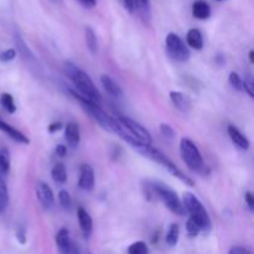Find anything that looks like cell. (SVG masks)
<instances>
[{
    "mask_svg": "<svg viewBox=\"0 0 254 254\" xmlns=\"http://www.w3.org/2000/svg\"><path fill=\"white\" fill-rule=\"evenodd\" d=\"M64 69H66L67 76H68L69 78H71V81L73 82L74 87H76V89L78 91V93L81 94V96L86 97V98L101 104V92H99V89L97 88L96 84L93 83L91 77H89L86 72L82 71L79 67L71 64V62H66V64H64Z\"/></svg>",
    "mask_w": 254,
    "mask_h": 254,
    "instance_id": "6da1fadb",
    "label": "cell"
},
{
    "mask_svg": "<svg viewBox=\"0 0 254 254\" xmlns=\"http://www.w3.org/2000/svg\"><path fill=\"white\" fill-rule=\"evenodd\" d=\"M135 150L138 151V153H140L141 155L145 156V158H149V159H151L153 161H155V163L160 164V165L164 166V168H165L166 170L171 174V175H174L175 178H178L179 180H181L183 183H185L186 185L193 186V184H195L192 180H191V178H189L188 175H185V174H184L183 171H181L180 169H179L178 166H176L175 164H174L173 161H171L170 159L165 155V154H163L160 150H158V149L153 148L150 144H149V145L148 144H140V145H139Z\"/></svg>",
    "mask_w": 254,
    "mask_h": 254,
    "instance_id": "7a4b0ae2",
    "label": "cell"
},
{
    "mask_svg": "<svg viewBox=\"0 0 254 254\" xmlns=\"http://www.w3.org/2000/svg\"><path fill=\"white\" fill-rule=\"evenodd\" d=\"M181 201L186 212H189L190 217L200 226L201 232H210L212 228V222L201 201L192 192H184Z\"/></svg>",
    "mask_w": 254,
    "mask_h": 254,
    "instance_id": "3957f363",
    "label": "cell"
},
{
    "mask_svg": "<svg viewBox=\"0 0 254 254\" xmlns=\"http://www.w3.org/2000/svg\"><path fill=\"white\" fill-rule=\"evenodd\" d=\"M150 189V193L156 195V197L160 198L164 202V205L169 208L173 213L178 216H184L185 215V207L183 205V201L179 197L178 193L173 190L171 188H169L168 185L163 183H159V181H154L150 185L148 186Z\"/></svg>",
    "mask_w": 254,
    "mask_h": 254,
    "instance_id": "277c9868",
    "label": "cell"
},
{
    "mask_svg": "<svg viewBox=\"0 0 254 254\" xmlns=\"http://www.w3.org/2000/svg\"><path fill=\"white\" fill-rule=\"evenodd\" d=\"M69 93L73 96L74 99L79 102V104L82 106V108L99 124L103 129H106L107 131H111L113 130V117L108 116L103 109L99 107L98 103L96 102L91 101V99L86 98V97L81 96L78 92H74V91H69Z\"/></svg>",
    "mask_w": 254,
    "mask_h": 254,
    "instance_id": "5b68a950",
    "label": "cell"
},
{
    "mask_svg": "<svg viewBox=\"0 0 254 254\" xmlns=\"http://www.w3.org/2000/svg\"><path fill=\"white\" fill-rule=\"evenodd\" d=\"M180 154L186 165L193 171L201 173L203 170V159L196 144L189 138H183L180 140Z\"/></svg>",
    "mask_w": 254,
    "mask_h": 254,
    "instance_id": "8992f818",
    "label": "cell"
},
{
    "mask_svg": "<svg viewBox=\"0 0 254 254\" xmlns=\"http://www.w3.org/2000/svg\"><path fill=\"white\" fill-rule=\"evenodd\" d=\"M117 121L119 122L122 127L130 134L133 138H135L136 140H139L143 144H151V135L148 131V129H145V127L141 126L138 122L133 121L129 117L123 116V114H117L116 117Z\"/></svg>",
    "mask_w": 254,
    "mask_h": 254,
    "instance_id": "52a82bcc",
    "label": "cell"
},
{
    "mask_svg": "<svg viewBox=\"0 0 254 254\" xmlns=\"http://www.w3.org/2000/svg\"><path fill=\"white\" fill-rule=\"evenodd\" d=\"M166 51L175 61L186 62L190 59V50L179 35L170 32L165 40Z\"/></svg>",
    "mask_w": 254,
    "mask_h": 254,
    "instance_id": "ba28073f",
    "label": "cell"
},
{
    "mask_svg": "<svg viewBox=\"0 0 254 254\" xmlns=\"http://www.w3.org/2000/svg\"><path fill=\"white\" fill-rule=\"evenodd\" d=\"M35 191H36L37 200L41 203L42 207L49 210V208H51L52 206H54V192H52L51 188H50L46 183L39 181V183L36 184V186H35Z\"/></svg>",
    "mask_w": 254,
    "mask_h": 254,
    "instance_id": "9c48e42d",
    "label": "cell"
},
{
    "mask_svg": "<svg viewBox=\"0 0 254 254\" xmlns=\"http://www.w3.org/2000/svg\"><path fill=\"white\" fill-rule=\"evenodd\" d=\"M56 243L61 254H76L77 250L67 228H61L56 235Z\"/></svg>",
    "mask_w": 254,
    "mask_h": 254,
    "instance_id": "30bf717a",
    "label": "cell"
},
{
    "mask_svg": "<svg viewBox=\"0 0 254 254\" xmlns=\"http://www.w3.org/2000/svg\"><path fill=\"white\" fill-rule=\"evenodd\" d=\"M78 188L81 190L92 191L94 189V171L91 165L83 164L79 169V179H78Z\"/></svg>",
    "mask_w": 254,
    "mask_h": 254,
    "instance_id": "8fae6325",
    "label": "cell"
},
{
    "mask_svg": "<svg viewBox=\"0 0 254 254\" xmlns=\"http://www.w3.org/2000/svg\"><path fill=\"white\" fill-rule=\"evenodd\" d=\"M77 217H78V223L79 228L82 231V235H83V237L86 240H88L92 235V231H93V221H92V217L83 207H79L77 210Z\"/></svg>",
    "mask_w": 254,
    "mask_h": 254,
    "instance_id": "7c38bea8",
    "label": "cell"
},
{
    "mask_svg": "<svg viewBox=\"0 0 254 254\" xmlns=\"http://www.w3.org/2000/svg\"><path fill=\"white\" fill-rule=\"evenodd\" d=\"M64 138H66L67 145L71 146V148H77L79 145V141H81L78 124L74 123V122L67 124L66 129H64Z\"/></svg>",
    "mask_w": 254,
    "mask_h": 254,
    "instance_id": "4fadbf2b",
    "label": "cell"
},
{
    "mask_svg": "<svg viewBox=\"0 0 254 254\" xmlns=\"http://www.w3.org/2000/svg\"><path fill=\"white\" fill-rule=\"evenodd\" d=\"M0 130H1L2 133L7 134L12 140L17 141V143L26 144V145L30 143L29 138H27L25 134H22L21 131L17 130L16 128H14V127H11L10 124H7L6 122L1 121V119H0Z\"/></svg>",
    "mask_w": 254,
    "mask_h": 254,
    "instance_id": "5bb4252c",
    "label": "cell"
},
{
    "mask_svg": "<svg viewBox=\"0 0 254 254\" xmlns=\"http://www.w3.org/2000/svg\"><path fill=\"white\" fill-rule=\"evenodd\" d=\"M170 99L174 106L181 112H189L191 109V99L185 93L179 91L170 92Z\"/></svg>",
    "mask_w": 254,
    "mask_h": 254,
    "instance_id": "9a60e30c",
    "label": "cell"
},
{
    "mask_svg": "<svg viewBox=\"0 0 254 254\" xmlns=\"http://www.w3.org/2000/svg\"><path fill=\"white\" fill-rule=\"evenodd\" d=\"M227 131H228V135H230L231 140L233 141V144H235V145H237L238 148L242 149V150H248V149H250L251 143H250V140L247 139V136L243 135V134L241 133V131L238 130L235 126H228Z\"/></svg>",
    "mask_w": 254,
    "mask_h": 254,
    "instance_id": "2e32d148",
    "label": "cell"
},
{
    "mask_svg": "<svg viewBox=\"0 0 254 254\" xmlns=\"http://www.w3.org/2000/svg\"><path fill=\"white\" fill-rule=\"evenodd\" d=\"M101 83L102 86H103L104 91H106L109 96L114 97V98H122V97H123V91H122V88L118 86V83H116L109 76L103 74V76L101 77Z\"/></svg>",
    "mask_w": 254,
    "mask_h": 254,
    "instance_id": "e0dca14e",
    "label": "cell"
},
{
    "mask_svg": "<svg viewBox=\"0 0 254 254\" xmlns=\"http://www.w3.org/2000/svg\"><path fill=\"white\" fill-rule=\"evenodd\" d=\"M192 15L198 20H207L211 16V7L205 0H196L192 4Z\"/></svg>",
    "mask_w": 254,
    "mask_h": 254,
    "instance_id": "ac0fdd59",
    "label": "cell"
},
{
    "mask_svg": "<svg viewBox=\"0 0 254 254\" xmlns=\"http://www.w3.org/2000/svg\"><path fill=\"white\" fill-rule=\"evenodd\" d=\"M186 41H188L189 46L193 50H201L203 47L202 34L197 29L189 30L188 35H186Z\"/></svg>",
    "mask_w": 254,
    "mask_h": 254,
    "instance_id": "d6986e66",
    "label": "cell"
},
{
    "mask_svg": "<svg viewBox=\"0 0 254 254\" xmlns=\"http://www.w3.org/2000/svg\"><path fill=\"white\" fill-rule=\"evenodd\" d=\"M51 176L54 179L55 183L57 184H64L67 181V171L66 168L62 163H57L55 164L54 168L51 170Z\"/></svg>",
    "mask_w": 254,
    "mask_h": 254,
    "instance_id": "ffe728a7",
    "label": "cell"
},
{
    "mask_svg": "<svg viewBox=\"0 0 254 254\" xmlns=\"http://www.w3.org/2000/svg\"><path fill=\"white\" fill-rule=\"evenodd\" d=\"M84 37H86V44L88 50L91 51V54L96 55L98 51V42H97V36L96 32L92 30V27L87 26L84 29Z\"/></svg>",
    "mask_w": 254,
    "mask_h": 254,
    "instance_id": "44dd1931",
    "label": "cell"
},
{
    "mask_svg": "<svg viewBox=\"0 0 254 254\" xmlns=\"http://www.w3.org/2000/svg\"><path fill=\"white\" fill-rule=\"evenodd\" d=\"M179 237H180V227L176 223H173L169 227L168 233L165 236V242L169 247H175L179 242Z\"/></svg>",
    "mask_w": 254,
    "mask_h": 254,
    "instance_id": "7402d4cb",
    "label": "cell"
},
{
    "mask_svg": "<svg viewBox=\"0 0 254 254\" xmlns=\"http://www.w3.org/2000/svg\"><path fill=\"white\" fill-rule=\"evenodd\" d=\"M10 171V154L5 148L0 149V176H6Z\"/></svg>",
    "mask_w": 254,
    "mask_h": 254,
    "instance_id": "603a6c76",
    "label": "cell"
},
{
    "mask_svg": "<svg viewBox=\"0 0 254 254\" xmlns=\"http://www.w3.org/2000/svg\"><path fill=\"white\" fill-rule=\"evenodd\" d=\"M0 104L7 113L12 114L16 112V104L14 102V97L10 93H1L0 96Z\"/></svg>",
    "mask_w": 254,
    "mask_h": 254,
    "instance_id": "cb8c5ba5",
    "label": "cell"
},
{
    "mask_svg": "<svg viewBox=\"0 0 254 254\" xmlns=\"http://www.w3.org/2000/svg\"><path fill=\"white\" fill-rule=\"evenodd\" d=\"M9 206V190L5 181L0 178V211H5Z\"/></svg>",
    "mask_w": 254,
    "mask_h": 254,
    "instance_id": "d4e9b609",
    "label": "cell"
},
{
    "mask_svg": "<svg viewBox=\"0 0 254 254\" xmlns=\"http://www.w3.org/2000/svg\"><path fill=\"white\" fill-rule=\"evenodd\" d=\"M134 5L139 10L141 16L149 19V16H150V0H134Z\"/></svg>",
    "mask_w": 254,
    "mask_h": 254,
    "instance_id": "484cf974",
    "label": "cell"
},
{
    "mask_svg": "<svg viewBox=\"0 0 254 254\" xmlns=\"http://www.w3.org/2000/svg\"><path fill=\"white\" fill-rule=\"evenodd\" d=\"M128 254H149L148 246H146V243L143 242V241L134 242L133 245L129 246Z\"/></svg>",
    "mask_w": 254,
    "mask_h": 254,
    "instance_id": "4316f807",
    "label": "cell"
},
{
    "mask_svg": "<svg viewBox=\"0 0 254 254\" xmlns=\"http://www.w3.org/2000/svg\"><path fill=\"white\" fill-rule=\"evenodd\" d=\"M59 202H60V205L62 206V208H64V210H69V208H71L72 197H71V195L68 193V191H66V190L60 191Z\"/></svg>",
    "mask_w": 254,
    "mask_h": 254,
    "instance_id": "83f0119b",
    "label": "cell"
},
{
    "mask_svg": "<svg viewBox=\"0 0 254 254\" xmlns=\"http://www.w3.org/2000/svg\"><path fill=\"white\" fill-rule=\"evenodd\" d=\"M228 81H230V84L236 91H243V79L237 72H231Z\"/></svg>",
    "mask_w": 254,
    "mask_h": 254,
    "instance_id": "f1b7e54d",
    "label": "cell"
},
{
    "mask_svg": "<svg viewBox=\"0 0 254 254\" xmlns=\"http://www.w3.org/2000/svg\"><path fill=\"white\" fill-rule=\"evenodd\" d=\"M186 231H188V235L190 236V237H196V236L201 232V228L200 226L190 217L188 220V222H186Z\"/></svg>",
    "mask_w": 254,
    "mask_h": 254,
    "instance_id": "f546056e",
    "label": "cell"
},
{
    "mask_svg": "<svg viewBox=\"0 0 254 254\" xmlns=\"http://www.w3.org/2000/svg\"><path fill=\"white\" fill-rule=\"evenodd\" d=\"M253 87H254V83H253L252 76H251V74H247V76L245 77V79H243V89L247 92L248 96H250L251 98H253L254 97Z\"/></svg>",
    "mask_w": 254,
    "mask_h": 254,
    "instance_id": "4dcf8cb0",
    "label": "cell"
},
{
    "mask_svg": "<svg viewBox=\"0 0 254 254\" xmlns=\"http://www.w3.org/2000/svg\"><path fill=\"white\" fill-rule=\"evenodd\" d=\"M160 133L164 138H168V139H173L175 136V130L173 129V127L170 124H166V123H161L160 124Z\"/></svg>",
    "mask_w": 254,
    "mask_h": 254,
    "instance_id": "1f68e13d",
    "label": "cell"
},
{
    "mask_svg": "<svg viewBox=\"0 0 254 254\" xmlns=\"http://www.w3.org/2000/svg\"><path fill=\"white\" fill-rule=\"evenodd\" d=\"M16 57V51L14 49H7L0 54V61L1 62H10Z\"/></svg>",
    "mask_w": 254,
    "mask_h": 254,
    "instance_id": "d6a6232c",
    "label": "cell"
},
{
    "mask_svg": "<svg viewBox=\"0 0 254 254\" xmlns=\"http://www.w3.org/2000/svg\"><path fill=\"white\" fill-rule=\"evenodd\" d=\"M122 4H123L124 9H126L129 14H133L134 10H135L134 0H122Z\"/></svg>",
    "mask_w": 254,
    "mask_h": 254,
    "instance_id": "836d02e7",
    "label": "cell"
},
{
    "mask_svg": "<svg viewBox=\"0 0 254 254\" xmlns=\"http://www.w3.org/2000/svg\"><path fill=\"white\" fill-rule=\"evenodd\" d=\"M245 200H246V203H247L248 208H250V211H253L254 210V197L252 195V192H246L245 195Z\"/></svg>",
    "mask_w": 254,
    "mask_h": 254,
    "instance_id": "e575fe53",
    "label": "cell"
},
{
    "mask_svg": "<svg viewBox=\"0 0 254 254\" xmlns=\"http://www.w3.org/2000/svg\"><path fill=\"white\" fill-rule=\"evenodd\" d=\"M228 254H252V253H251L248 250H246V248L240 247V246H235V247L231 248L230 253Z\"/></svg>",
    "mask_w": 254,
    "mask_h": 254,
    "instance_id": "d590c367",
    "label": "cell"
},
{
    "mask_svg": "<svg viewBox=\"0 0 254 254\" xmlns=\"http://www.w3.org/2000/svg\"><path fill=\"white\" fill-rule=\"evenodd\" d=\"M16 238L19 240V242L21 243V245H24V243L26 242V232H25L24 228H19V230L16 231Z\"/></svg>",
    "mask_w": 254,
    "mask_h": 254,
    "instance_id": "8d00e7d4",
    "label": "cell"
},
{
    "mask_svg": "<svg viewBox=\"0 0 254 254\" xmlns=\"http://www.w3.org/2000/svg\"><path fill=\"white\" fill-rule=\"evenodd\" d=\"M56 154H57V156H60V158H64V156H66V154H67L66 145H64V144H59V145L56 146Z\"/></svg>",
    "mask_w": 254,
    "mask_h": 254,
    "instance_id": "74e56055",
    "label": "cell"
},
{
    "mask_svg": "<svg viewBox=\"0 0 254 254\" xmlns=\"http://www.w3.org/2000/svg\"><path fill=\"white\" fill-rule=\"evenodd\" d=\"M62 127H64V124L61 123V122H56V123H52L49 126V131L50 133H56V131L61 130Z\"/></svg>",
    "mask_w": 254,
    "mask_h": 254,
    "instance_id": "f35d334b",
    "label": "cell"
},
{
    "mask_svg": "<svg viewBox=\"0 0 254 254\" xmlns=\"http://www.w3.org/2000/svg\"><path fill=\"white\" fill-rule=\"evenodd\" d=\"M78 1L86 7H94L97 4V0H78Z\"/></svg>",
    "mask_w": 254,
    "mask_h": 254,
    "instance_id": "ab89813d",
    "label": "cell"
},
{
    "mask_svg": "<svg viewBox=\"0 0 254 254\" xmlns=\"http://www.w3.org/2000/svg\"><path fill=\"white\" fill-rule=\"evenodd\" d=\"M250 61H251V64H254V51L253 50H251L250 51Z\"/></svg>",
    "mask_w": 254,
    "mask_h": 254,
    "instance_id": "60d3db41",
    "label": "cell"
},
{
    "mask_svg": "<svg viewBox=\"0 0 254 254\" xmlns=\"http://www.w3.org/2000/svg\"><path fill=\"white\" fill-rule=\"evenodd\" d=\"M217 1H225V0H217Z\"/></svg>",
    "mask_w": 254,
    "mask_h": 254,
    "instance_id": "b9f144b4",
    "label": "cell"
},
{
    "mask_svg": "<svg viewBox=\"0 0 254 254\" xmlns=\"http://www.w3.org/2000/svg\"><path fill=\"white\" fill-rule=\"evenodd\" d=\"M76 254H79V253H76Z\"/></svg>",
    "mask_w": 254,
    "mask_h": 254,
    "instance_id": "7bdbcfd3",
    "label": "cell"
}]
</instances>
